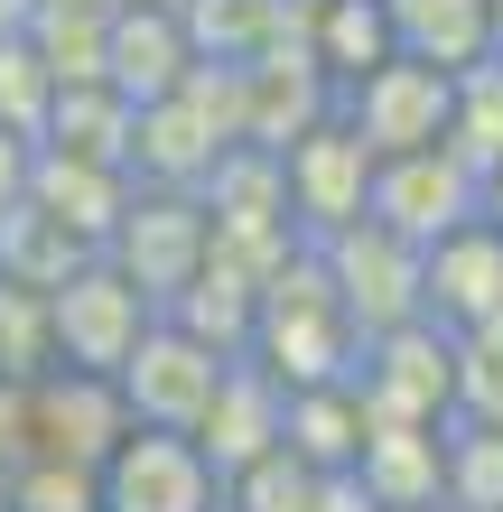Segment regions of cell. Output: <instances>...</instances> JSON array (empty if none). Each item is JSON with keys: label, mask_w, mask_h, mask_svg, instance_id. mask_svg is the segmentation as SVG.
<instances>
[{"label": "cell", "mask_w": 503, "mask_h": 512, "mask_svg": "<svg viewBox=\"0 0 503 512\" xmlns=\"http://www.w3.org/2000/svg\"><path fill=\"white\" fill-rule=\"evenodd\" d=\"M243 149V122H233V66H196L168 103L131 112V187H177L196 196L215 159Z\"/></svg>", "instance_id": "1"}, {"label": "cell", "mask_w": 503, "mask_h": 512, "mask_svg": "<svg viewBox=\"0 0 503 512\" xmlns=\"http://www.w3.org/2000/svg\"><path fill=\"white\" fill-rule=\"evenodd\" d=\"M354 401H364L373 429H448L457 419V345L429 317L392 326V336H364V354H354Z\"/></svg>", "instance_id": "2"}, {"label": "cell", "mask_w": 503, "mask_h": 512, "mask_svg": "<svg viewBox=\"0 0 503 512\" xmlns=\"http://www.w3.org/2000/svg\"><path fill=\"white\" fill-rule=\"evenodd\" d=\"M150 326H159V308H150V298H140L103 252L47 298V345H56V364H66V373H103V382H112V373L140 354Z\"/></svg>", "instance_id": "3"}, {"label": "cell", "mask_w": 503, "mask_h": 512, "mask_svg": "<svg viewBox=\"0 0 503 512\" xmlns=\"http://www.w3.org/2000/svg\"><path fill=\"white\" fill-rule=\"evenodd\" d=\"M224 373H233V354L196 345L187 326H168V317H159L150 336H140V354H131L122 373H112V391H122L131 429H168V438H196V419L215 410Z\"/></svg>", "instance_id": "4"}, {"label": "cell", "mask_w": 503, "mask_h": 512, "mask_svg": "<svg viewBox=\"0 0 503 512\" xmlns=\"http://www.w3.org/2000/svg\"><path fill=\"white\" fill-rule=\"evenodd\" d=\"M205 252H215V233H205V205H196V196H177V187H131L122 224H112V243H103V261L122 270V280L150 298V308H168V298L196 280Z\"/></svg>", "instance_id": "5"}, {"label": "cell", "mask_w": 503, "mask_h": 512, "mask_svg": "<svg viewBox=\"0 0 503 512\" xmlns=\"http://www.w3.org/2000/svg\"><path fill=\"white\" fill-rule=\"evenodd\" d=\"M448 94L457 75L420 66V56H382L364 84H345L336 94V122L373 149V159H410V149H438L448 140Z\"/></svg>", "instance_id": "6"}, {"label": "cell", "mask_w": 503, "mask_h": 512, "mask_svg": "<svg viewBox=\"0 0 503 512\" xmlns=\"http://www.w3.org/2000/svg\"><path fill=\"white\" fill-rule=\"evenodd\" d=\"M280 196H289V233H299V243H327V233L364 224V205H373V149L327 112L308 140L280 149Z\"/></svg>", "instance_id": "7"}, {"label": "cell", "mask_w": 503, "mask_h": 512, "mask_svg": "<svg viewBox=\"0 0 503 512\" xmlns=\"http://www.w3.org/2000/svg\"><path fill=\"white\" fill-rule=\"evenodd\" d=\"M308 252L327 270V289H336L354 336H392V326L420 317V252L392 243L382 224H345V233H327V243H308Z\"/></svg>", "instance_id": "8"}, {"label": "cell", "mask_w": 503, "mask_h": 512, "mask_svg": "<svg viewBox=\"0 0 503 512\" xmlns=\"http://www.w3.org/2000/svg\"><path fill=\"white\" fill-rule=\"evenodd\" d=\"M364 224H382V233L410 243V252L448 243L457 224H476V168H466L448 140H438V149H410V159H373V205H364Z\"/></svg>", "instance_id": "9"}, {"label": "cell", "mask_w": 503, "mask_h": 512, "mask_svg": "<svg viewBox=\"0 0 503 512\" xmlns=\"http://www.w3.org/2000/svg\"><path fill=\"white\" fill-rule=\"evenodd\" d=\"M122 438H131V410H122V391H112L103 373H66V364H47L38 382H28V457H47V466H84V475H94Z\"/></svg>", "instance_id": "10"}, {"label": "cell", "mask_w": 503, "mask_h": 512, "mask_svg": "<svg viewBox=\"0 0 503 512\" xmlns=\"http://www.w3.org/2000/svg\"><path fill=\"white\" fill-rule=\"evenodd\" d=\"M327 112H336V84L308 66L299 28H289L271 56L233 66V122H243V149H261V159H280L289 140H308L317 122H327Z\"/></svg>", "instance_id": "11"}, {"label": "cell", "mask_w": 503, "mask_h": 512, "mask_svg": "<svg viewBox=\"0 0 503 512\" xmlns=\"http://www.w3.org/2000/svg\"><path fill=\"white\" fill-rule=\"evenodd\" d=\"M94 494L103 512H224L215 466L196 457V438H168V429H131L94 466Z\"/></svg>", "instance_id": "12"}, {"label": "cell", "mask_w": 503, "mask_h": 512, "mask_svg": "<svg viewBox=\"0 0 503 512\" xmlns=\"http://www.w3.org/2000/svg\"><path fill=\"white\" fill-rule=\"evenodd\" d=\"M420 317L438 336L503 326V233L494 224H457L448 243L420 252Z\"/></svg>", "instance_id": "13"}, {"label": "cell", "mask_w": 503, "mask_h": 512, "mask_svg": "<svg viewBox=\"0 0 503 512\" xmlns=\"http://www.w3.org/2000/svg\"><path fill=\"white\" fill-rule=\"evenodd\" d=\"M187 75H196V47H187V19H177V10H112L103 19V84L131 112L168 103Z\"/></svg>", "instance_id": "14"}, {"label": "cell", "mask_w": 503, "mask_h": 512, "mask_svg": "<svg viewBox=\"0 0 503 512\" xmlns=\"http://www.w3.org/2000/svg\"><path fill=\"white\" fill-rule=\"evenodd\" d=\"M280 419H289V391L271 373L233 364L224 391H215V410L196 419V457L215 466V485H233V475L261 466V457H280Z\"/></svg>", "instance_id": "15"}, {"label": "cell", "mask_w": 503, "mask_h": 512, "mask_svg": "<svg viewBox=\"0 0 503 512\" xmlns=\"http://www.w3.org/2000/svg\"><path fill=\"white\" fill-rule=\"evenodd\" d=\"M19 205H38V215L56 233H75L84 252H103L112 224H122V205H131V168H94V159H66V149H38Z\"/></svg>", "instance_id": "16"}, {"label": "cell", "mask_w": 503, "mask_h": 512, "mask_svg": "<svg viewBox=\"0 0 503 512\" xmlns=\"http://www.w3.org/2000/svg\"><path fill=\"white\" fill-rule=\"evenodd\" d=\"M354 485L373 512H448V429H364Z\"/></svg>", "instance_id": "17"}, {"label": "cell", "mask_w": 503, "mask_h": 512, "mask_svg": "<svg viewBox=\"0 0 503 512\" xmlns=\"http://www.w3.org/2000/svg\"><path fill=\"white\" fill-rule=\"evenodd\" d=\"M382 19H392V47L438 66V75H466V66H485L503 47L485 0H382Z\"/></svg>", "instance_id": "18"}, {"label": "cell", "mask_w": 503, "mask_h": 512, "mask_svg": "<svg viewBox=\"0 0 503 512\" xmlns=\"http://www.w3.org/2000/svg\"><path fill=\"white\" fill-rule=\"evenodd\" d=\"M364 429H373V419H364V401H354V382H327V391H289L280 447H289L308 475H354Z\"/></svg>", "instance_id": "19"}, {"label": "cell", "mask_w": 503, "mask_h": 512, "mask_svg": "<svg viewBox=\"0 0 503 512\" xmlns=\"http://www.w3.org/2000/svg\"><path fill=\"white\" fill-rule=\"evenodd\" d=\"M299 47H308V66L336 84H364L382 56H401L392 47V19H382V0H327V10H308L299 19Z\"/></svg>", "instance_id": "20"}, {"label": "cell", "mask_w": 503, "mask_h": 512, "mask_svg": "<svg viewBox=\"0 0 503 512\" xmlns=\"http://www.w3.org/2000/svg\"><path fill=\"white\" fill-rule=\"evenodd\" d=\"M187 47H196V66H252V56H271L289 28V0H187Z\"/></svg>", "instance_id": "21"}, {"label": "cell", "mask_w": 503, "mask_h": 512, "mask_svg": "<svg viewBox=\"0 0 503 512\" xmlns=\"http://www.w3.org/2000/svg\"><path fill=\"white\" fill-rule=\"evenodd\" d=\"M94 261L75 243V233H56L38 205H10V215H0V289H28V298H56L75 280V270Z\"/></svg>", "instance_id": "22"}, {"label": "cell", "mask_w": 503, "mask_h": 512, "mask_svg": "<svg viewBox=\"0 0 503 512\" xmlns=\"http://www.w3.org/2000/svg\"><path fill=\"white\" fill-rule=\"evenodd\" d=\"M38 149H66V159H94V168H131V103L112 94V84L56 94L47 140H38Z\"/></svg>", "instance_id": "23"}, {"label": "cell", "mask_w": 503, "mask_h": 512, "mask_svg": "<svg viewBox=\"0 0 503 512\" xmlns=\"http://www.w3.org/2000/svg\"><path fill=\"white\" fill-rule=\"evenodd\" d=\"M448 149H457L476 177L503 159V47L485 56V66L457 75V94H448Z\"/></svg>", "instance_id": "24"}, {"label": "cell", "mask_w": 503, "mask_h": 512, "mask_svg": "<svg viewBox=\"0 0 503 512\" xmlns=\"http://www.w3.org/2000/svg\"><path fill=\"white\" fill-rule=\"evenodd\" d=\"M103 19L112 10H38L28 19V47H38V66L56 75V94L103 84Z\"/></svg>", "instance_id": "25"}, {"label": "cell", "mask_w": 503, "mask_h": 512, "mask_svg": "<svg viewBox=\"0 0 503 512\" xmlns=\"http://www.w3.org/2000/svg\"><path fill=\"white\" fill-rule=\"evenodd\" d=\"M457 345V419L448 429H503V326H476Z\"/></svg>", "instance_id": "26"}, {"label": "cell", "mask_w": 503, "mask_h": 512, "mask_svg": "<svg viewBox=\"0 0 503 512\" xmlns=\"http://www.w3.org/2000/svg\"><path fill=\"white\" fill-rule=\"evenodd\" d=\"M47 112H56V75L38 66V47H28V38H10V47H0V131L38 149L47 140Z\"/></svg>", "instance_id": "27"}, {"label": "cell", "mask_w": 503, "mask_h": 512, "mask_svg": "<svg viewBox=\"0 0 503 512\" xmlns=\"http://www.w3.org/2000/svg\"><path fill=\"white\" fill-rule=\"evenodd\" d=\"M448 512H503V429H448Z\"/></svg>", "instance_id": "28"}, {"label": "cell", "mask_w": 503, "mask_h": 512, "mask_svg": "<svg viewBox=\"0 0 503 512\" xmlns=\"http://www.w3.org/2000/svg\"><path fill=\"white\" fill-rule=\"evenodd\" d=\"M0 512H103V494H94V475H84V466L28 457L10 485H0Z\"/></svg>", "instance_id": "29"}, {"label": "cell", "mask_w": 503, "mask_h": 512, "mask_svg": "<svg viewBox=\"0 0 503 512\" xmlns=\"http://www.w3.org/2000/svg\"><path fill=\"white\" fill-rule=\"evenodd\" d=\"M47 364H56V345H47V298L0 289V382H38Z\"/></svg>", "instance_id": "30"}, {"label": "cell", "mask_w": 503, "mask_h": 512, "mask_svg": "<svg viewBox=\"0 0 503 512\" xmlns=\"http://www.w3.org/2000/svg\"><path fill=\"white\" fill-rule=\"evenodd\" d=\"M308 503H317V475L289 457V447H280V457H261V466H243L224 485V512H308Z\"/></svg>", "instance_id": "31"}, {"label": "cell", "mask_w": 503, "mask_h": 512, "mask_svg": "<svg viewBox=\"0 0 503 512\" xmlns=\"http://www.w3.org/2000/svg\"><path fill=\"white\" fill-rule=\"evenodd\" d=\"M28 466V382H0V485Z\"/></svg>", "instance_id": "32"}, {"label": "cell", "mask_w": 503, "mask_h": 512, "mask_svg": "<svg viewBox=\"0 0 503 512\" xmlns=\"http://www.w3.org/2000/svg\"><path fill=\"white\" fill-rule=\"evenodd\" d=\"M28 159H38V149H28V140H10V131H0V215H10V205L28 196Z\"/></svg>", "instance_id": "33"}, {"label": "cell", "mask_w": 503, "mask_h": 512, "mask_svg": "<svg viewBox=\"0 0 503 512\" xmlns=\"http://www.w3.org/2000/svg\"><path fill=\"white\" fill-rule=\"evenodd\" d=\"M476 224H494V233H503V159L476 177Z\"/></svg>", "instance_id": "34"}, {"label": "cell", "mask_w": 503, "mask_h": 512, "mask_svg": "<svg viewBox=\"0 0 503 512\" xmlns=\"http://www.w3.org/2000/svg\"><path fill=\"white\" fill-rule=\"evenodd\" d=\"M28 19H38V0H0V47L28 38Z\"/></svg>", "instance_id": "35"}, {"label": "cell", "mask_w": 503, "mask_h": 512, "mask_svg": "<svg viewBox=\"0 0 503 512\" xmlns=\"http://www.w3.org/2000/svg\"><path fill=\"white\" fill-rule=\"evenodd\" d=\"M38 10H122V0H38Z\"/></svg>", "instance_id": "36"}, {"label": "cell", "mask_w": 503, "mask_h": 512, "mask_svg": "<svg viewBox=\"0 0 503 512\" xmlns=\"http://www.w3.org/2000/svg\"><path fill=\"white\" fill-rule=\"evenodd\" d=\"M122 10H187V0H122Z\"/></svg>", "instance_id": "37"}, {"label": "cell", "mask_w": 503, "mask_h": 512, "mask_svg": "<svg viewBox=\"0 0 503 512\" xmlns=\"http://www.w3.org/2000/svg\"><path fill=\"white\" fill-rule=\"evenodd\" d=\"M308 10H327V0H289V19H308Z\"/></svg>", "instance_id": "38"}, {"label": "cell", "mask_w": 503, "mask_h": 512, "mask_svg": "<svg viewBox=\"0 0 503 512\" xmlns=\"http://www.w3.org/2000/svg\"><path fill=\"white\" fill-rule=\"evenodd\" d=\"M485 10H494V38H503V0H485Z\"/></svg>", "instance_id": "39"}]
</instances>
